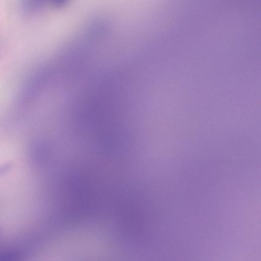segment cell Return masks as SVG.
Instances as JSON below:
<instances>
[{"mask_svg":"<svg viewBox=\"0 0 261 261\" xmlns=\"http://www.w3.org/2000/svg\"><path fill=\"white\" fill-rule=\"evenodd\" d=\"M147 122L151 138L175 137L176 143L197 148L222 142L229 133L231 112L214 95L184 89L150 101Z\"/></svg>","mask_w":261,"mask_h":261,"instance_id":"1","label":"cell"}]
</instances>
